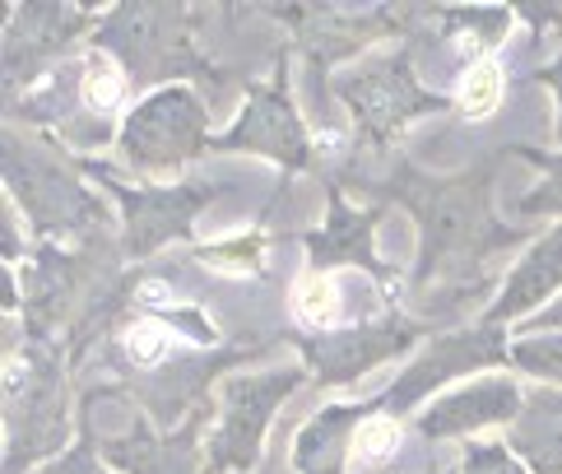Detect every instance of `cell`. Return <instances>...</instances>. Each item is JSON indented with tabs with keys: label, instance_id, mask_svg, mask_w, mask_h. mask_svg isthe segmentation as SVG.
Returning <instances> with one entry per match:
<instances>
[{
	"label": "cell",
	"instance_id": "6da1fadb",
	"mask_svg": "<svg viewBox=\"0 0 562 474\" xmlns=\"http://www.w3.org/2000/svg\"><path fill=\"white\" fill-rule=\"evenodd\" d=\"M200 126H205V112L195 108V98L182 93V89H168L149 98L145 108H139L131 116L126 126V158H135V163H182L187 154L200 149Z\"/></svg>",
	"mask_w": 562,
	"mask_h": 474
},
{
	"label": "cell",
	"instance_id": "7a4b0ae2",
	"mask_svg": "<svg viewBox=\"0 0 562 474\" xmlns=\"http://www.w3.org/2000/svg\"><path fill=\"white\" fill-rule=\"evenodd\" d=\"M297 382V372H270V377H256V382H237L233 386V400H228V419L214 438V465L218 470H247L256 447H260V432H266V419L274 414V405L289 395V386Z\"/></svg>",
	"mask_w": 562,
	"mask_h": 474
},
{
	"label": "cell",
	"instance_id": "3957f363",
	"mask_svg": "<svg viewBox=\"0 0 562 474\" xmlns=\"http://www.w3.org/2000/svg\"><path fill=\"white\" fill-rule=\"evenodd\" d=\"M108 43L122 47L126 61H135L145 75H158V70H172L182 66V24H177V10H164V5H135V10H122L108 24Z\"/></svg>",
	"mask_w": 562,
	"mask_h": 474
},
{
	"label": "cell",
	"instance_id": "277c9868",
	"mask_svg": "<svg viewBox=\"0 0 562 474\" xmlns=\"http://www.w3.org/2000/svg\"><path fill=\"white\" fill-rule=\"evenodd\" d=\"M349 103L358 108V116H363L376 135H386L391 126L405 122V112L432 103V98H424L414 89V79L405 75V66H376V70L358 75L349 84Z\"/></svg>",
	"mask_w": 562,
	"mask_h": 474
},
{
	"label": "cell",
	"instance_id": "5b68a950",
	"mask_svg": "<svg viewBox=\"0 0 562 474\" xmlns=\"http://www.w3.org/2000/svg\"><path fill=\"white\" fill-rule=\"evenodd\" d=\"M516 386L507 382H484V386H470V391H456L447 395L441 405H432L424 414V432L428 438H451V432H470V428H484V424H502L516 414Z\"/></svg>",
	"mask_w": 562,
	"mask_h": 474
},
{
	"label": "cell",
	"instance_id": "8992f818",
	"mask_svg": "<svg viewBox=\"0 0 562 474\" xmlns=\"http://www.w3.org/2000/svg\"><path fill=\"white\" fill-rule=\"evenodd\" d=\"M502 345H497V335L493 330H474V335H460V340H447V345H437L428 349V359L409 368L405 377H400L395 386V405H414L424 391L441 386L447 377H456V372H465V368H479V363H488L497 359Z\"/></svg>",
	"mask_w": 562,
	"mask_h": 474
},
{
	"label": "cell",
	"instance_id": "52a82bcc",
	"mask_svg": "<svg viewBox=\"0 0 562 474\" xmlns=\"http://www.w3.org/2000/svg\"><path fill=\"white\" fill-rule=\"evenodd\" d=\"M228 145H247V149H266L274 158H289V163H297L303 158V131H297L293 112L284 108V98L274 93H260L256 103L247 108V116L237 122V131L228 135Z\"/></svg>",
	"mask_w": 562,
	"mask_h": 474
},
{
	"label": "cell",
	"instance_id": "ba28073f",
	"mask_svg": "<svg viewBox=\"0 0 562 474\" xmlns=\"http://www.w3.org/2000/svg\"><path fill=\"white\" fill-rule=\"evenodd\" d=\"M512 442L539 474H562V395L535 400L526 419L516 424Z\"/></svg>",
	"mask_w": 562,
	"mask_h": 474
},
{
	"label": "cell",
	"instance_id": "9c48e42d",
	"mask_svg": "<svg viewBox=\"0 0 562 474\" xmlns=\"http://www.w3.org/2000/svg\"><path fill=\"white\" fill-rule=\"evenodd\" d=\"M349 419H353L349 409H326L316 424H307L303 438H297V470L303 474H339L345 451L353 447Z\"/></svg>",
	"mask_w": 562,
	"mask_h": 474
},
{
	"label": "cell",
	"instance_id": "30bf717a",
	"mask_svg": "<svg viewBox=\"0 0 562 474\" xmlns=\"http://www.w3.org/2000/svg\"><path fill=\"white\" fill-rule=\"evenodd\" d=\"M558 284H562V233H553L549 242L512 274V284H507V293H502V303H497V316H516V312L535 307Z\"/></svg>",
	"mask_w": 562,
	"mask_h": 474
},
{
	"label": "cell",
	"instance_id": "8fae6325",
	"mask_svg": "<svg viewBox=\"0 0 562 474\" xmlns=\"http://www.w3.org/2000/svg\"><path fill=\"white\" fill-rule=\"evenodd\" d=\"M108 456L116 465H126L135 474H191V432H182V438H172L168 447L154 442L145 428H135L131 442H112Z\"/></svg>",
	"mask_w": 562,
	"mask_h": 474
},
{
	"label": "cell",
	"instance_id": "7c38bea8",
	"mask_svg": "<svg viewBox=\"0 0 562 474\" xmlns=\"http://www.w3.org/2000/svg\"><path fill=\"white\" fill-rule=\"evenodd\" d=\"M200 201L191 191L182 195H135L131 201V237H135V251H149L154 242H164L168 233H177L187 224V214L195 210Z\"/></svg>",
	"mask_w": 562,
	"mask_h": 474
},
{
	"label": "cell",
	"instance_id": "4fadbf2b",
	"mask_svg": "<svg viewBox=\"0 0 562 474\" xmlns=\"http://www.w3.org/2000/svg\"><path fill=\"white\" fill-rule=\"evenodd\" d=\"M293 312L303 316V321H312V326L335 321V312H339L335 284L326 280V274H303V280H297V289H293Z\"/></svg>",
	"mask_w": 562,
	"mask_h": 474
},
{
	"label": "cell",
	"instance_id": "5bb4252c",
	"mask_svg": "<svg viewBox=\"0 0 562 474\" xmlns=\"http://www.w3.org/2000/svg\"><path fill=\"white\" fill-rule=\"evenodd\" d=\"M363 237H368V219H358V214H345L339 210L335 214V228L330 233H321V242L316 251L326 256V261H363Z\"/></svg>",
	"mask_w": 562,
	"mask_h": 474
},
{
	"label": "cell",
	"instance_id": "9a60e30c",
	"mask_svg": "<svg viewBox=\"0 0 562 474\" xmlns=\"http://www.w3.org/2000/svg\"><path fill=\"white\" fill-rule=\"evenodd\" d=\"M516 363L526 368V372H539V377H549V382H562V335L516 345Z\"/></svg>",
	"mask_w": 562,
	"mask_h": 474
},
{
	"label": "cell",
	"instance_id": "2e32d148",
	"mask_svg": "<svg viewBox=\"0 0 562 474\" xmlns=\"http://www.w3.org/2000/svg\"><path fill=\"white\" fill-rule=\"evenodd\" d=\"M497 98H502V70L493 61H479L465 75V112L470 116H484V112H493Z\"/></svg>",
	"mask_w": 562,
	"mask_h": 474
},
{
	"label": "cell",
	"instance_id": "e0dca14e",
	"mask_svg": "<svg viewBox=\"0 0 562 474\" xmlns=\"http://www.w3.org/2000/svg\"><path fill=\"white\" fill-rule=\"evenodd\" d=\"M395 442H400L395 424H386V419H368L363 428L353 432V456H358V461H381V456H391V451H395Z\"/></svg>",
	"mask_w": 562,
	"mask_h": 474
},
{
	"label": "cell",
	"instance_id": "ac0fdd59",
	"mask_svg": "<svg viewBox=\"0 0 562 474\" xmlns=\"http://www.w3.org/2000/svg\"><path fill=\"white\" fill-rule=\"evenodd\" d=\"M85 98H89V108H98V112L116 108V98H122V75H116L103 56H93L89 79H85Z\"/></svg>",
	"mask_w": 562,
	"mask_h": 474
},
{
	"label": "cell",
	"instance_id": "d6986e66",
	"mask_svg": "<svg viewBox=\"0 0 562 474\" xmlns=\"http://www.w3.org/2000/svg\"><path fill=\"white\" fill-rule=\"evenodd\" d=\"M465 474H520V470L502 447H479V451H470Z\"/></svg>",
	"mask_w": 562,
	"mask_h": 474
},
{
	"label": "cell",
	"instance_id": "ffe728a7",
	"mask_svg": "<svg viewBox=\"0 0 562 474\" xmlns=\"http://www.w3.org/2000/svg\"><path fill=\"white\" fill-rule=\"evenodd\" d=\"M131 349H135L139 363H154L158 353L168 349V335L158 330V326H135V330H131Z\"/></svg>",
	"mask_w": 562,
	"mask_h": 474
},
{
	"label": "cell",
	"instance_id": "44dd1931",
	"mask_svg": "<svg viewBox=\"0 0 562 474\" xmlns=\"http://www.w3.org/2000/svg\"><path fill=\"white\" fill-rule=\"evenodd\" d=\"M549 168H553L549 187H539L526 201V210H562V163H549Z\"/></svg>",
	"mask_w": 562,
	"mask_h": 474
},
{
	"label": "cell",
	"instance_id": "7402d4cb",
	"mask_svg": "<svg viewBox=\"0 0 562 474\" xmlns=\"http://www.w3.org/2000/svg\"><path fill=\"white\" fill-rule=\"evenodd\" d=\"M47 474H103V470H98L89 456H85V451H79V456H66V461H56Z\"/></svg>",
	"mask_w": 562,
	"mask_h": 474
},
{
	"label": "cell",
	"instance_id": "603a6c76",
	"mask_svg": "<svg viewBox=\"0 0 562 474\" xmlns=\"http://www.w3.org/2000/svg\"><path fill=\"white\" fill-rule=\"evenodd\" d=\"M544 321H549V326H562V303H558V307H553V312L544 316Z\"/></svg>",
	"mask_w": 562,
	"mask_h": 474
},
{
	"label": "cell",
	"instance_id": "cb8c5ba5",
	"mask_svg": "<svg viewBox=\"0 0 562 474\" xmlns=\"http://www.w3.org/2000/svg\"><path fill=\"white\" fill-rule=\"evenodd\" d=\"M270 474H274V470H270Z\"/></svg>",
	"mask_w": 562,
	"mask_h": 474
}]
</instances>
